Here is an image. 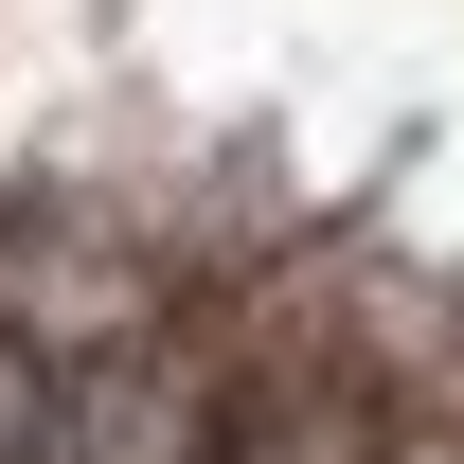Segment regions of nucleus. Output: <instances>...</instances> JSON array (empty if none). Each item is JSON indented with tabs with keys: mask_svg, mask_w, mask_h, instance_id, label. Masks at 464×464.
<instances>
[{
	"mask_svg": "<svg viewBox=\"0 0 464 464\" xmlns=\"http://www.w3.org/2000/svg\"><path fill=\"white\" fill-rule=\"evenodd\" d=\"M54 447H90V464H197V393H179L161 357H125L90 411H54Z\"/></svg>",
	"mask_w": 464,
	"mask_h": 464,
	"instance_id": "1",
	"label": "nucleus"
},
{
	"mask_svg": "<svg viewBox=\"0 0 464 464\" xmlns=\"http://www.w3.org/2000/svg\"><path fill=\"white\" fill-rule=\"evenodd\" d=\"M250 464H357V411H340V393H286V411H250Z\"/></svg>",
	"mask_w": 464,
	"mask_h": 464,
	"instance_id": "2",
	"label": "nucleus"
},
{
	"mask_svg": "<svg viewBox=\"0 0 464 464\" xmlns=\"http://www.w3.org/2000/svg\"><path fill=\"white\" fill-rule=\"evenodd\" d=\"M36 447H54V393H36V375L0 357V464H36Z\"/></svg>",
	"mask_w": 464,
	"mask_h": 464,
	"instance_id": "3",
	"label": "nucleus"
},
{
	"mask_svg": "<svg viewBox=\"0 0 464 464\" xmlns=\"http://www.w3.org/2000/svg\"><path fill=\"white\" fill-rule=\"evenodd\" d=\"M393 464H464V429H429V447H393Z\"/></svg>",
	"mask_w": 464,
	"mask_h": 464,
	"instance_id": "4",
	"label": "nucleus"
}]
</instances>
